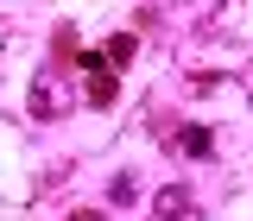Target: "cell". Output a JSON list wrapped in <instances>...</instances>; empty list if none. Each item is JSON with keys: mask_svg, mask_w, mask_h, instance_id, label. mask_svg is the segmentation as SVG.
<instances>
[{"mask_svg": "<svg viewBox=\"0 0 253 221\" xmlns=\"http://www.w3.org/2000/svg\"><path fill=\"white\" fill-rule=\"evenodd\" d=\"M51 114H57V89H51V70H44L32 82V120H51Z\"/></svg>", "mask_w": 253, "mask_h": 221, "instance_id": "3", "label": "cell"}, {"mask_svg": "<svg viewBox=\"0 0 253 221\" xmlns=\"http://www.w3.org/2000/svg\"><path fill=\"white\" fill-rule=\"evenodd\" d=\"M152 215H158V221H196V202H190L184 184H165V189L152 196Z\"/></svg>", "mask_w": 253, "mask_h": 221, "instance_id": "1", "label": "cell"}, {"mask_svg": "<svg viewBox=\"0 0 253 221\" xmlns=\"http://www.w3.org/2000/svg\"><path fill=\"white\" fill-rule=\"evenodd\" d=\"M165 139H171L177 152H190V158H209V146H215V139H209L203 126H177V133H165Z\"/></svg>", "mask_w": 253, "mask_h": 221, "instance_id": "2", "label": "cell"}, {"mask_svg": "<svg viewBox=\"0 0 253 221\" xmlns=\"http://www.w3.org/2000/svg\"><path fill=\"white\" fill-rule=\"evenodd\" d=\"M108 57H114V63H126V57H133V32H121V38L108 44Z\"/></svg>", "mask_w": 253, "mask_h": 221, "instance_id": "5", "label": "cell"}, {"mask_svg": "<svg viewBox=\"0 0 253 221\" xmlns=\"http://www.w3.org/2000/svg\"><path fill=\"white\" fill-rule=\"evenodd\" d=\"M70 221H101V215H95V209H76V215H70Z\"/></svg>", "mask_w": 253, "mask_h": 221, "instance_id": "6", "label": "cell"}, {"mask_svg": "<svg viewBox=\"0 0 253 221\" xmlns=\"http://www.w3.org/2000/svg\"><path fill=\"white\" fill-rule=\"evenodd\" d=\"M114 95H121V82H114V70H101V63H95V70H89V101H95V108H108Z\"/></svg>", "mask_w": 253, "mask_h": 221, "instance_id": "4", "label": "cell"}]
</instances>
